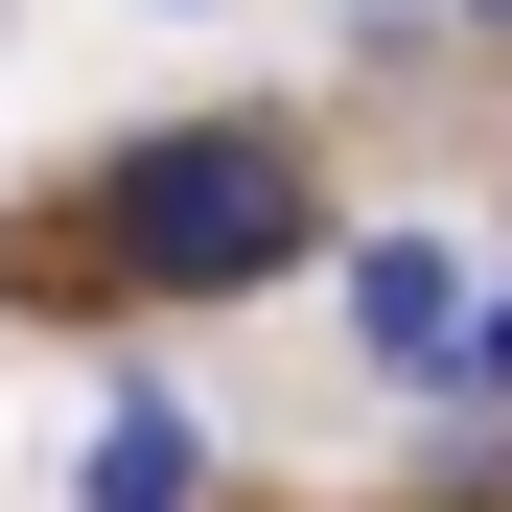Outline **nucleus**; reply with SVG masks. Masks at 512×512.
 I'll list each match as a JSON object with an SVG mask.
<instances>
[{"mask_svg": "<svg viewBox=\"0 0 512 512\" xmlns=\"http://www.w3.org/2000/svg\"><path fill=\"white\" fill-rule=\"evenodd\" d=\"M94 233H117V280L210 303V280H280L326 210H303V140H256V117H163V140H117Z\"/></svg>", "mask_w": 512, "mask_h": 512, "instance_id": "1", "label": "nucleus"}, {"mask_svg": "<svg viewBox=\"0 0 512 512\" xmlns=\"http://www.w3.org/2000/svg\"><path fill=\"white\" fill-rule=\"evenodd\" d=\"M350 326H373V373H419V396H443V373L489 350V326H466V256H443V233H373V256H350Z\"/></svg>", "mask_w": 512, "mask_h": 512, "instance_id": "2", "label": "nucleus"}, {"mask_svg": "<svg viewBox=\"0 0 512 512\" xmlns=\"http://www.w3.org/2000/svg\"><path fill=\"white\" fill-rule=\"evenodd\" d=\"M187 489H210V443H187L163 396H117V419H94V466H70V512H187Z\"/></svg>", "mask_w": 512, "mask_h": 512, "instance_id": "3", "label": "nucleus"}, {"mask_svg": "<svg viewBox=\"0 0 512 512\" xmlns=\"http://www.w3.org/2000/svg\"><path fill=\"white\" fill-rule=\"evenodd\" d=\"M489 373H512V303H489Z\"/></svg>", "mask_w": 512, "mask_h": 512, "instance_id": "4", "label": "nucleus"}]
</instances>
